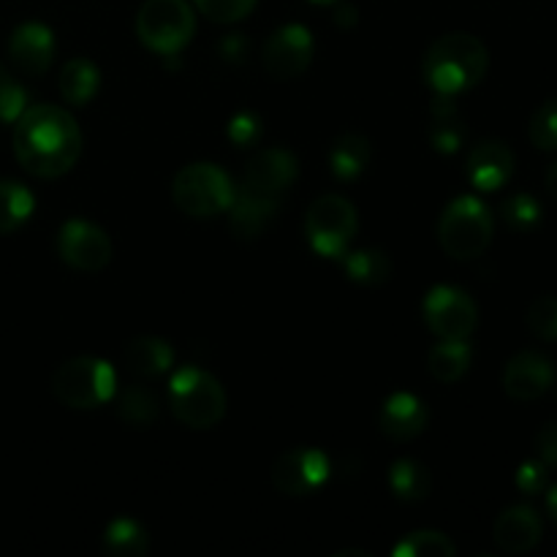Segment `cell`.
I'll list each match as a JSON object with an SVG mask.
<instances>
[{"instance_id":"6da1fadb","label":"cell","mask_w":557,"mask_h":557,"mask_svg":"<svg viewBox=\"0 0 557 557\" xmlns=\"http://www.w3.org/2000/svg\"><path fill=\"white\" fill-rule=\"evenodd\" d=\"M16 161L36 177H60L82 156V134L65 109L38 103L16 117Z\"/></svg>"},{"instance_id":"7a4b0ae2","label":"cell","mask_w":557,"mask_h":557,"mask_svg":"<svg viewBox=\"0 0 557 557\" xmlns=\"http://www.w3.org/2000/svg\"><path fill=\"white\" fill-rule=\"evenodd\" d=\"M490 65L487 47L471 33L441 36L424 54V79L438 96H457L484 79Z\"/></svg>"},{"instance_id":"3957f363","label":"cell","mask_w":557,"mask_h":557,"mask_svg":"<svg viewBox=\"0 0 557 557\" xmlns=\"http://www.w3.org/2000/svg\"><path fill=\"white\" fill-rule=\"evenodd\" d=\"M169 406L185 428L210 430L226 413V392L215 375L199 368H183L169 384Z\"/></svg>"},{"instance_id":"277c9868","label":"cell","mask_w":557,"mask_h":557,"mask_svg":"<svg viewBox=\"0 0 557 557\" xmlns=\"http://www.w3.org/2000/svg\"><path fill=\"white\" fill-rule=\"evenodd\" d=\"M52 389L63 406L90 411L112 400L117 392V375L107 359L74 357L54 370Z\"/></svg>"},{"instance_id":"5b68a950","label":"cell","mask_w":557,"mask_h":557,"mask_svg":"<svg viewBox=\"0 0 557 557\" xmlns=\"http://www.w3.org/2000/svg\"><path fill=\"white\" fill-rule=\"evenodd\" d=\"M438 237L451 259L471 261L493 243V215L476 196H457L441 218Z\"/></svg>"},{"instance_id":"8992f818","label":"cell","mask_w":557,"mask_h":557,"mask_svg":"<svg viewBox=\"0 0 557 557\" xmlns=\"http://www.w3.org/2000/svg\"><path fill=\"white\" fill-rule=\"evenodd\" d=\"M172 199L185 215L210 218L232 207L234 185L215 163H190L174 177Z\"/></svg>"},{"instance_id":"52a82bcc","label":"cell","mask_w":557,"mask_h":557,"mask_svg":"<svg viewBox=\"0 0 557 557\" xmlns=\"http://www.w3.org/2000/svg\"><path fill=\"white\" fill-rule=\"evenodd\" d=\"M194 11L185 0H145L136 14V33L158 54H174L194 36Z\"/></svg>"},{"instance_id":"ba28073f","label":"cell","mask_w":557,"mask_h":557,"mask_svg":"<svg viewBox=\"0 0 557 557\" xmlns=\"http://www.w3.org/2000/svg\"><path fill=\"white\" fill-rule=\"evenodd\" d=\"M357 210L351 201L330 194L310 205L308 218H305V234L315 253L335 259L348 250L354 234H357Z\"/></svg>"},{"instance_id":"9c48e42d","label":"cell","mask_w":557,"mask_h":557,"mask_svg":"<svg viewBox=\"0 0 557 557\" xmlns=\"http://www.w3.org/2000/svg\"><path fill=\"white\" fill-rule=\"evenodd\" d=\"M424 321L438 341H468L476 330V302L457 286H435L424 297Z\"/></svg>"},{"instance_id":"30bf717a","label":"cell","mask_w":557,"mask_h":557,"mask_svg":"<svg viewBox=\"0 0 557 557\" xmlns=\"http://www.w3.org/2000/svg\"><path fill=\"white\" fill-rule=\"evenodd\" d=\"M313 60V36L305 25H283L272 33L261 49V63L272 79H294L305 74Z\"/></svg>"},{"instance_id":"8fae6325","label":"cell","mask_w":557,"mask_h":557,"mask_svg":"<svg viewBox=\"0 0 557 557\" xmlns=\"http://www.w3.org/2000/svg\"><path fill=\"white\" fill-rule=\"evenodd\" d=\"M60 259L82 272H98L112 259V243L107 232L90 221H65L58 234Z\"/></svg>"},{"instance_id":"7c38bea8","label":"cell","mask_w":557,"mask_h":557,"mask_svg":"<svg viewBox=\"0 0 557 557\" xmlns=\"http://www.w3.org/2000/svg\"><path fill=\"white\" fill-rule=\"evenodd\" d=\"M330 476V460L319 449H292L272 466V482L286 495H310Z\"/></svg>"},{"instance_id":"4fadbf2b","label":"cell","mask_w":557,"mask_h":557,"mask_svg":"<svg viewBox=\"0 0 557 557\" xmlns=\"http://www.w3.org/2000/svg\"><path fill=\"white\" fill-rule=\"evenodd\" d=\"M294 177H297V158L283 147H270V150H261L250 158L239 188L281 201Z\"/></svg>"},{"instance_id":"5bb4252c","label":"cell","mask_w":557,"mask_h":557,"mask_svg":"<svg viewBox=\"0 0 557 557\" xmlns=\"http://www.w3.org/2000/svg\"><path fill=\"white\" fill-rule=\"evenodd\" d=\"M555 384V368L544 354L522 351L504 370V389L511 400L531 403L547 395Z\"/></svg>"},{"instance_id":"9a60e30c","label":"cell","mask_w":557,"mask_h":557,"mask_svg":"<svg viewBox=\"0 0 557 557\" xmlns=\"http://www.w3.org/2000/svg\"><path fill=\"white\" fill-rule=\"evenodd\" d=\"M493 539L506 555H525L542 542V517L531 506H511L495 520Z\"/></svg>"},{"instance_id":"2e32d148","label":"cell","mask_w":557,"mask_h":557,"mask_svg":"<svg viewBox=\"0 0 557 557\" xmlns=\"http://www.w3.org/2000/svg\"><path fill=\"white\" fill-rule=\"evenodd\" d=\"M9 54L25 74H44L54 58V36L41 22H25L9 38Z\"/></svg>"},{"instance_id":"e0dca14e","label":"cell","mask_w":557,"mask_h":557,"mask_svg":"<svg viewBox=\"0 0 557 557\" xmlns=\"http://www.w3.org/2000/svg\"><path fill=\"white\" fill-rule=\"evenodd\" d=\"M515 174V152L504 141H482L468 156V180L479 190H498Z\"/></svg>"},{"instance_id":"ac0fdd59","label":"cell","mask_w":557,"mask_h":557,"mask_svg":"<svg viewBox=\"0 0 557 557\" xmlns=\"http://www.w3.org/2000/svg\"><path fill=\"white\" fill-rule=\"evenodd\" d=\"M379 424L392 441H411L422 435L424 428H428V408H424V403L417 395L395 392L381 406Z\"/></svg>"},{"instance_id":"d6986e66","label":"cell","mask_w":557,"mask_h":557,"mask_svg":"<svg viewBox=\"0 0 557 557\" xmlns=\"http://www.w3.org/2000/svg\"><path fill=\"white\" fill-rule=\"evenodd\" d=\"M275 210L277 199H267V196L250 194L245 188L234 190V201L228 207V212H232V234L239 239H256L264 232Z\"/></svg>"},{"instance_id":"ffe728a7","label":"cell","mask_w":557,"mask_h":557,"mask_svg":"<svg viewBox=\"0 0 557 557\" xmlns=\"http://www.w3.org/2000/svg\"><path fill=\"white\" fill-rule=\"evenodd\" d=\"M125 368L139 379H156L174 362V351L161 337H134L123 351Z\"/></svg>"},{"instance_id":"44dd1931","label":"cell","mask_w":557,"mask_h":557,"mask_svg":"<svg viewBox=\"0 0 557 557\" xmlns=\"http://www.w3.org/2000/svg\"><path fill=\"white\" fill-rule=\"evenodd\" d=\"M462 139H466V123H462L460 109L451 101V96H438L430 109V141L435 150L449 156L460 150Z\"/></svg>"},{"instance_id":"7402d4cb","label":"cell","mask_w":557,"mask_h":557,"mask_svg":"<svg viewBox=\"0 0 557 557\" xmlns=\"http://www.w3.org/2000/svg\"><path fill=\"white\" fill-rule=\"evenodd\" d=\"M370 163V145L359 134L337 136L330 150V166L337 180H354L368 169Z\"/></svg>"},{"instance_id":"603a6c76","label":"cell","mask_w":557,"mask_h":557,"mask_svg":"<svg viewBox=\"0 0 557 557\" xmlns=\"http://www.w3.org/2000/svg\"><path fill=\"white\" fill-rule=\"evenodd\" d=\"M98 82H101V74H98L96 65L85 58H74L63 65L58 85L65 101L82 107L98 92Z\"/></svg>"},{"instance_id":"cb8c5ba5","label":"cell","mask_w":557,"mask_h":557,"mask_svg":"<svg viewBox=\"0 0 557 557\" xmlns=\"http://www.w3.org/2000/svg\"><path fill=\"white\" fill-rule=\"evenodd\" d=\"M468 364H471V346L466 341H441L428 357L430 373L441 384H455V381H460L466 375Z\"/></svg>"},{"instance_id":"d4e9b609","label":"cell","mask_w":557,"mask_h":557,"mask_svg":"<svg viewBox=\"0 0 557 557\" xmlns=\"http://www.w3.org/2000/svg\"><path fill=\"white\" fill-rule=\"evenodd\" d=\"M348 277L362 286H381L392 275V259L379 248H362L343 259Z\"/></svg>"},{"instance_id":"484cf974","label":"cell","mask_w":557,"mask_h":557,"mask_svg":"<svg viewBox=\"0 0 557 557\" xmlns=\"http://www.w3.org/2000/svg\"><path fill=\"white\" fill-rule=\"evenodd\" d=\"M389 487L400 500H424L433 490V479L424 466L413 460H397L389 471Z\"/></svg>"},{"instance_id":"4316f807","label":"cell","mask_w":557,"mask_h":557,"mask_svg":"<svg viewBox=\"0 0 557 557\" xmlns=\"http://www.w3.org/2000/svg\"><path fill=\"white\" fill-rule=\"evenodd\" d=\"M158 411H161V406H158V397L152 395V389H147V386H141V384L128 386V389H125L117 400L120 419L136 430L150 428V424L158 419Z\"/></svg>"},{"instance_id":"83f0119b","label":"cell","mask_w":557,"mask_h":557,"mask_svg":"<svg viewBox=\"0 0 557 557\" xmlns=\"http://www.w3.org/2000/svg\"><path fill=\"white\" fill-rule=\"evenodd\" d=\"M33 194L20 183L0 180V234L16 232L33 212Z\"/></svg>"},{"instance_id":"f1b7e54d","label":"cell","mask_w":557,"mask_h":557,"mask_svg":"<svg viewBox=\"0 0 557 557\" xmlns=\"http://www.w3.org/2000/svg\"><path fill=\"white\" fill-rule=\"evenodd\" d=\"M103 549L114 557H141L150 549V539L134 520H114L103 533Z\"/></svg>"},{"instance_id":"f546056e","label":"cell","mask_w":557,"mask_h":557,"mask_svg":"<svg viewBox=\"0 0 557 557\" xmlns=\"http://www.w3.org/2000/svg\"><path fill=\"white\" fill-rule=\"evenodd\" d=\"M455 544L438 531L408 533L395 547V557H455Z\"/></svg>"},{"instance_id":"4dcf8cb0","label":"cell","mask_w":557,"mask_h":557,"mask_svg":"<svg viewBox=\"0 0 557 557\" xmlns=\"http://www.w3.org/2000/svg\"><path fill=\"white\" fill-rule=\"evenodd\" d=\"M500 215H504V223L511 228V232L525 234V232H533V228L542 223V205H539L533 196L515 194L504 201Z\"/></svg>"},{"instance_id":"1f68e13d","label":"cell","mask_w":557,"mask_h":557,"mask_svg":"<svg viewBox=\"0 0 557 557\" xmlns=\"http://www.w3.org/2000/svg\"><path fill=\"white\" fill-rule=\"evenodd\" d=\"M528 136L539 150H557V96L536 109L528 125Z\"/></svg>"},{"instance_id":"d6a6232c","label":"cell","mask_w":557,"mask_h":557,"mask_svg":"<svg viewBox=\"0 0 557 557\" xmlns=\"http://www.w3.org/2000/svg\"><path fill=\"white\" fill-rule=\"evenodd\" d=\"M528 330L542 341L555 343L557 341V297H539L528 308Z\"/></svg>"},{"instance_id":"836d02e7","label":"cell","mask_w":557,"mask_h":557,"mask_svg":"<svg viewBox=\"0 0 557 557\" xmlns=\"http://www.w3.org/2000/svg\"><path fill=\"white\" fill-rule=\"evenodd\" d=\"M194 3L207 20L228 25V22L245 20L253 11L256 0H194Z\"/></svg>"},{"instance_id":"e575fe53","label":"cell","mask_w":557,"mask_h":557,"mask_svg":"<svg viewBox=\"0 0 557 557\" xmlns=\"http://www.w3.org/2000/svg\"><path fill=\"white\" fill-rule=\"evenodd\" d=\"M25 87L14 79L5 69H0V120L3 123H14L22 112H25Z\"/></svg>"},{"instance_id":"d590c367","label":"cell","mask_w":557,"mask_h":557,"mask_svg":"<svg viewBox=\"0 0 557 557\" xmlns=\"http://www.w3.org/2000/svg\"><path fill=\"white\" fill-rule=\"evenodd\" d=\"M261 136V120L253 112H239L234 114L232 123H228V139L237 147H250L253 141H259Z\"/></svg>"},{"instance_id":"8d00e7d4","label":"cell","mask_w":557,"mask_h":557,"mask_svg":"<svg viewBox=\"0 0 557 557\" xmlns=\"http://www.w3.org/2000/svg\"><path fill=\"white\" fill-rule=\"evenodd\" d=\"M547 479H549V468L544 466L542 460H528L522 462L520 471H517V487H520L525 495H536L547 487Z\"/></svg>"},{"instance_id":"74e56055","label":"cell","mask_w":557,"mask_h":557,"mask_svg":"<svg viewBox=\"0 0 557 557\" xmlns=\"http://www.w3.org/2000/svg\"><path fill=\"white\" fill-rule=\"evenodd\" d=\"M536 455L547 468H557V422H547L539 430Z\"/></svg>"},{"instance_id":"f35d334b","label":"cell","mask_w":557,"mask_h":557,"mask_svg":"<svg viewBox=\"0 0 557 557\" xmlns=\"http://www.w3.org/2000/svg\"><path fill=\"white\" fill-rule=\"evenodd\" d=\"M335 22L341 27H351L354 22H357V9H354V5H348V3H343L341 9L335 11Z\"/></svg>"},{"instance_id":"ab89813d","label":"cell","mask_w":557,"mask_h":557,"mask_svg":"<svg viewBox=\"0 0 557 557\" xmlns=\"http://www.w3.org/2000/svg\"><path fill=\"white\" fill-rule=\"evenodd\" d=\"M544 185H547V194L557 201V163L547 172V177H544Z\"/></svg>"},{"instance_id":"60d3db41","label":"cell","mask_w":557,"mask_h":557,"mask_svg":"<svg viewBox=\"0 0 557 557\" xmlns=\"http://www.w3.org/2000/svg\"><path fill=\"white\" fill-rule=\"evenodd\" d=\"M547 506H549V515H553V520L557 522V484L553 490H549L547 495Z\"/></svg>"},{"instance_id":"b9f144b4","label":"cell","mask_w":557,"mask_h":557,"mask_svg":"<svg viewBox=\"0 0 557 557\" xmlns=\"http://www.w3.org/2000/svg\"><path fill=\"white\" fill-rule=\"evenodd\" d=\"M313 3H319V5H330V3H337V0H313Z\"/></svg>"}]
</instances>
